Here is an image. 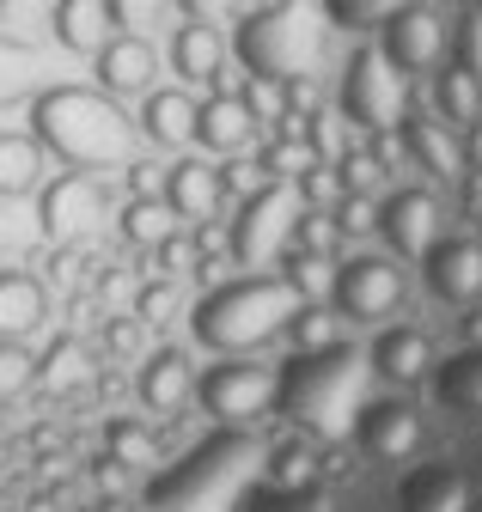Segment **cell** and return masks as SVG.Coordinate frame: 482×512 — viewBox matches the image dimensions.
<instances>
[{"label":"cell","instance_id":"6da1fadb","mask_svg":"<svg viewBox=\"0 0 482 512\" xmlns=\"http://www.w3.org/2000/svg\"><path fill=\"white\" fill-rule=\"evenodd\" d=\"M25 116H31V141L62 171H92V177L123 171L141 141L135 116L98 86H37Z\"/></svg>","mask_w":482,"mask_h":512},{"label":"cell","instance_id":"7a4b0ae2","mask_svg":"<svg viewBox=\"0 0 482 512\" xmlns=\"http://www.w3.org/2000/svg\"><path fill=\"white\" fill-rule=\"evenodd\" d=\"M293 305H299V293L281 281V269L214 281L190 305V342L208 348V354H257L263 342L281 336V324L293 317Z\"/></svg>","mask_w":482,"mask_h":512},{"label":"cell","instance_id":"3957f363","mask_svg":"<svg viewBox=\"0 0 482 512\" xmlns=\"http://www.w3.org/2000/svg\"><path fill=\"white\" fill-rule=\"evenodd\" d=\"M324 31H330V13L318 0H263V7H245L226 37V49L238 55L245 74H263V80H306L318 74L324 61Z\"/></svg>","mask_w":482,"mask_h":512},{"label":"cell","instance_id":"277c9868","mask_svg":"<svg viewBox=\"0 0 482 512\" xmlns=\"http://www.w3.org/2000/svg\"><path fill=\"white\" fill-rule=\"evenodd\" d=\"M275 397H281V366H269L257 354H220L208 372H196V403L220 427H257V421H269Z\"/></svg>","mask_w":482,"mask_h":512},{"label":"cell","instance_id":"5b68a950","mask_svg":"<svg viewBox=\"0 0 482 512\" xmlns=\"http://www.w3.org/2000/svg\"><path fill=\"white\" fill-rule=\"evenodd\" d=\"M403 299H409V275H403V263L391 250H354V256H342L336 275H330L336 317H342V324H360V330L391 324V317L403 311Z\"/></svg>","mask_w":482,"mask_h":512},{"label":"cell","instance_id":"8992f818","mask_svg":"<svg viewBox=\"0 0 482 512\" xmlns=\"http://www.w3.org/2000/svg\"><path fill=\"white\" fill-rule=\"evenodd\" d=\"M336 110H342L348 128H360V135H385V128L403 122V110H409V80L379 55V43H360V49L342 61V74H336Z\"/></svg>","mask_w":482,"mask_h":512},{"label":"cell","instance_id":"52a82bcc","mask_svg":"<svg viewBox=\"0 0 482 512\" xmlns=\"http://www.w3.org/2000/svg\"><path fill=\"white\" fill-rule=\"evenodd\" d=\"M293 214H299L293 183H263L257 196L238 202V220L226 226V256H232L238 269H263V263H275V256L287 250Z\"/></svg>","mask_w":482,"mask_h":512},{"label":"cell","instance_id":"ba28073f","mask_svg":"<svg viewBox=\"0 0 482 512\" xmlns=\"http://www.w3.org/2000/svg\"><path fill=\"white\" fill-rule=\"evenodd\" d=\"M373 31H379V55L403 80L434 74L446 61V37H452V25L440 19V7H428V0H403V7H391Z\"/></svg>","mask_w":482,"mask_h":512},{"label":"cell","instance_id":"9c48e42d","mask_svg":"<svg viewBox=\"0 0 482 512\" xmlns=\"http://www.w3.org/2000/svg\"><path fill=\"white\" fill-rule=\"evenodd\" d=\"M104 214H110V189H104V177H92V171H55V177H43V189H37V226H43L49 244L86 238Z\"/></svg>","mask_w":482,"mask_h":512},{"label":"cell","instance_id":"30bf717a","mask_svg":"<svg viewBox=\"0 0 482 512\" xmlns=\"http://www.w3.org/2000/svg\"><path fill=\"white\" fill-rule=\"evenodd\" d=\"M446 232V214H440V196L428 183H391L379 196V220H373V238H385V250L397 263H421V250Z\"/></svg>","mask_w":482,"mask_h":512},{"label":"cell","instance_id":"8fae6325","mask_svg":"<svg viewBox=\"0 0 482 512\" xmlns=\"http://www.w3.org/2000/svg\"><path fill=\"white\" fill-rule=\"evenodd\" d=\"M421 439H428V421H421V409L403 391L354 409V452L373 464H409L421 452Z\"/></svg>","mask_w":482,"mask_h":512},{"label":"cell","instance_id":"7c38bea8","mask_svg":"<svg viewBox=\"0 0 482 512\" xmlns=\"http://www.w3.org/2000/svg\"><path fill=\"white\" fill-rule=\"evenodd\" d=\"M135 403L153 415V421H177L190 403H196V366H190V348H177V342H159L141 354L135 366Z\"/></svg>","mask_w":482,"mask_h":512},{"label":"cell","instance_id":"4fadbf2b","mask_svg":"<svg viewBox=\"0 0 482 512\" xmlns=\"http://www.w3.org/2000/svg\"><path fill=\"white\" fill-rule=\"evenodd\" d=\"M421 287L440 305H476L482 299V238L470 232H440L421 250Z\"/></svg>","mask_w":482,"mask_h":512},{"label":"cell","instance_id":"5bb4252c","mask_svg":"<svg viewBox=\"0 0 482 512\" xmlns=\"http://www.w3.org/2000/svg\"><path fill=\"white\" fill-rule=\"evenodd\" d=\"M92 86L110 92L116 104L123 98H147L159 86V49L141 31H110L92 55Z\"/></svg>","mask_w":482,"mask_h":512},{"label":"cell","instance_id":"9a60e30c","mask_svg":"<svg viewBox=\"0 0 482 512\" xmlns=\"http://www.w3.org/2000/svg\"><path fill=\"white\" fill-rule=\"evenodd\" d=\"M397 141H403V159L428 177V183H458L470 165H464V147H458V128L452 122H440L434 110H403V122H397Z\"/></svg>","mask_w":482,"mask_h":512},{"label":"cell","instance_id":"2e32d148","mask_svg":"<svg viewBox=\"0 0 482 512\" xmlns=\"http://www.w3.org/2000/svg\"><path fill=\"white\" fill-rule=\"evenodd\" d=\"M367 372L385 391H415L434 372V336L421 324H379V336L367 348Z\"/></svg>","mask_w":482,"mask_h":512},{"label":"cell","instance_id":"e0dca14e","mask_svg":"<svg viewBox=\"0 0 482 512\" xmlns=\"http://www.w3.org/2000/svg\"><path fill=\"white\" fill-rule=\"evenodd\" d=\"M165 208L177 214V226H202V220H214L220 214V202H226V189H220V165L208 159V153H177L171 165H165Z\"/></svg>","mask_w":482,"mask_h":512},{"label":"cell","instance_id":"ac0fdd59","mask_svg":"<svg viewBox=\"0 0 482 512\" xmlns=\"http://www.w3.org/2000/svg\"><path fill=\"white\" fill-rule=\"evenodd\" d=\"M171 74L184 80L190 92H220L226 86V37H220V25L214 19H184L171 31Z\"/></svg>","mask_w":482,"mask_h":512},{"label":"cell","instance_id":"d6986e66","mask_svg":"<svg viewBox=\"0 0 482 512\" xmlns=\"http://www.w3.org/2000/svg\"><path fill=\"white\" fill-rule=\"evenodd\" d=\"M135 128L141 141L159 153H190L196 147V92L190 86H153L147 98H135Z\"/></svg>","mask_w":482,"mask_h":512},{"label":"cell","instance_id":"ffe728a7","mask_svg":"<svg viewBox=\"0 0 482 512\" xmlns=\"http://www.w3.org/2000/svg\"><path fill=\"white\" fill-rule=\"evenodd\" d=\"M257 116L238 104V92L232 86H220V92H202L196 98V147L208 153V159H226V153H251L257 147Z\"/></svg>","mask_w":482,"mask_h":512},{"label":"cell","instance_id":"44dd1931","mask_svg":"<svg viewBox=\"0 0 482 512\" xmlns=\"http://www.w3.org/2000/svg\"><path fill=\"white\" fill-rule=\"evenodd\" d=\"M92 378H98V354L80 336H55L37 354V384H31V391H43V397H80V391H92Z\"/></svg>","mask_w":482,"mask_h":512},{"label":"cell","instance_id":"7402d4cb","mask_svg":"<svg viewBox=\"0 0 482 512\" xmlns=\"http://www.w3.org/2000/svg\"><path fill=\"white\" fill-rule=\"evenodd\" d=\"M49 324V287L31 269H0V336L31 342Z\"/></svg>","mask_w":482,"mask_h":512},{"label":"cell","instance_id":"603a6c76","mask_svg":"<svg viewBox=\"0 0 482 512\" xmlns=\"http://www.w3.org/2000/svg\"><path fill=\"white\" fill-rule=\"evenodd\" d=\"M263 482H269L275 494H306V488H318V482H324V445H318V433L299 427V433L275 439V445H269Z\"/></svg>","mask_w":482,"mask_h":512},{"label":"cell","instance_id":"cb8c5ba5","mask_svg":"<svg viewBox=\"0 0 482 512\" xmlns=\"http://www.w3.org/2000/svg\"><path fill=\"white\" fill-rule=\"evenodd\" d=\"M397 512H470V482L452 464H415L397 482Z\"/></svg>","mask_w":482,"mask_h":512},{"label":"cell","instance_id":"d4e9b609","mask_svg":"<svg viewBox=\"0 0 482 512\" xmlns=\"http://www.w3.org/2000/svg\"><path fill=\"white\" fill-rule=\"evenodd\" d=\"M104 452L135 476H153L165 464V433L153 421H141V415H110L104 421Z\"/></svg>","mask_w":482,"mask_h":512},{"label":"cell","instance_id":"484cf974","mask_svg":"<svg viewBox=\"0 0 482 512\" xmlns=\"http://www.w3.org/2000/svg\"><path fill=\"white\" fill-rule=\"evenodd\" d=\"M49 37L62 43L68 55H98V43L110 37V19H104V0H55L49 7Z\"/></svg>","mask_w":482,"mask_h":512},{"label":"cell","instance_id":"4316f807","mask_svg":"<svg viewBox=\"0 0 482 512\" xmlns=\"http://www.w3.org/2000/svg\"><path fill=\"white\" fill-rule=\"evenodd\" d=\"M43 177H49V153H43L31 135H13V128H0V202L37 196Z\"/></svg>","mask_w":482,"mask_h":512},{"label":"cell","instance_id":"83f0119b","mask_svg":"<svg viewBox=\"0 0 482 512\" xmlns=\"http://www.w3.org/2000/svg\"><path fill=\"white\" fill-rule=\"evenodd\" d=\"M434 403L458 415H482V348H458L452 360H434Z\"/></svg>","mask_w":482,"mask_h":512},{"label":"cell","instance_id":"f1b7e54d","mask_svg":"<svg viewBox=\"0 0 482 512\" xmlns=\"http://www.w3.org/2000/svg\"><path fill=\"white\" fill-rule=\"evenodd\" d=\"M428 80H434L428 92H434V116H440V122H452V128H470V122H482V80H476L470 68H458V61L446 55L440 68L428 74Z\"/></svg>","mask_w":482,"mask_h":512},{"label":"cell","instance_id":"f546056e","mask_svg":"<svg viewBox=\"0 0 482 512\" xmlns=\"http://www.w3.org/2000/svg\"><path fill=\"white\" fill-rule=\"evenodd\" d=\"M281 336H287V348H293V354H318V348L348 342V324L336 317V305H330V299H299V305H293V317L281 324Z\"/></svg>","mask_w":482,"mask_h":512},{"label":"cell","instance_id":"4dcf8cb0","mask_svg":"<svg viewBox=\"0 0 482 512\" xmlns=\"http://www.w3.org/2000/svg\"><path fill=\"white\" fill-rule=\"evenodd\" d=\"M165 232H177V214L165 208V196H123V208H116V238L129 250L147 256Z\"/></svg>","mask_w":482,"mask_h":512},{"label":"cell","instance_id":"1f68e13d","mask_svg":"<svg viewBox=\"0 0 482 512\" xmlns=\"http://www.w3.org/2000/svg\"><path fill=\"white\" fill-rule=\"evenodd\" d=\"M336 177H342V196H385V189L397 183V171L385 165V153L367 141V147H348L342 159H336Z\"/></svg>","mask_w":482,"mask_h":512},{"label":"cell","instance_id":"d6a6232c","mask_svg":"<svg viewBox=\"0 0 482 512\" xmlns=\"http://www.w3.org/2000/svg\"><path fill=\"white\" fill-rule=\"evenodd\" d=\"M37 55L19 43V37H0V110H13V104H31L37 92Z\"/></svg>","mask_w":482,"mask_h":512},{"label":"cell","instance_id":"836d02e7","mask_svg":"<svg viewBox=\"0 0 482 512\" xmlns=\"http://www.w3.org/2000/svg\"><path fill=\"white\" fill-rule=\"evenodd\" d=\"M287 250H306V256H336V250H342L336 214H330V208H306V202H299V214H293V226H287Z\"/></svg>","mask_w":482,"mask_h":512},{"label":"cell","instance_id":"e575fe53","mask_svg":"<svg viewBox=\"0 0 482 512\" xmlns=\"http://www.w3.org/2000/svg\"><path fill=\"white\" fill-rule=\"evenodd\" d=\"M275 269H281V281H287L299 299H330V275H336V263H330V256L281 250V256H275Z\"/></svg>","mask_w":482,"mask_h":512},{"label":"cell","instance_id":"d590c367","mask_svg":"<svg viewBox=\"0 0 482 512\" xmlns=\"http://www.w3.org/2000/svg\"><path fill=\"white\" fill-rule=\"evenodd\" d=\"M251 153H257V165H263V171H269L275 183H293L299 171L312 165V147L299 141V135H269V141H257Z\"/></svg>","mask_w":482,"mask_h":512},{"label":"cell","instance_id":"8d00e7d4","mask_svg":"<svg viewBox=\"0 0 482 512\" xmlns=\"http://www.w3.org/2000/svg\"><path fill=\"white\" fill-rule=\"evenodd\" d=\"M37 384V354L25 342H7L0 336V403H19Z\"/></svg>","mask_w":482,"mask_h":512},{"label":"cell","instance_id":"74e56055","mask_svg":"<svg viewBox=\"0 0 482 512\" xmlns=\"http://www.w3.org/2000/svg\"><path fill=\"white\" fill-rule=\"evenodd\" d=\"M293 196L306 208H336L342 202V177H336V159H312L306 171L293 177Z\"/></svg>","mask_w":482,"mask_h":512},{"label":"cell","instance_id":"f35d334b","mask_svg":"<svg viewBox=\"0 0 482 512\" xmlns=\"http://www.w3.org/2000/svg\"><path fill=\"white\" fill-rule=\"evenodd\" d=\"M263 183H275V177L257 165V153H226V159H220V189H226V202H245V196H257Z\"/></svg>","mask_w":482,"mask_h":512},{"label":"cell","instance_id":"ab89813d","mask_svg":"<svg viewBox=\"0 0 482 512\" xmlns=\"http://www.w3.org/2000/svg\"><path fill=\"white\" fill-rule=\"evenodd\" d=\"M129 311L141 317V324H147V330H159V324H165V317L177 311V281H171V275H147V281L135 287V305H129Z\"/></svg>","mask_w":482,"mask_h":512},{"label":"cell","instance_id":"60d3db41","mask_svg":"<svg viewBox=\"0 0 482 512\" xmlns=\"http://www.w3.org/2000/svg\"><path fill=\"white\" fill-rule=\"evenodd\" d=\"M446 55L482 80V7H464V13H458V25H452V37H446Z\"/></svg>","mask_w":482,"mask_h":512},{"label":"cell","instance_id":"b9f144b4","mask_svg":"<svg viewBox=\"0 0 482 512\" xmlns=\"http://www.w3.org/2000/svg\"><path fill=\"white\" fill-rule=\"evenodd\" d=\"M104 354H110V360H141V354H147V324H141L135 311L104 317Z\"/></svg>","mask_w":482,"mask_h":512},{"label":"cell","instance_id":"7bdbcfd3","mask_svg":"<svg viewBox=\"0 0 482 512\" xmlns=\"http://www.w3.org/2000/svg\"><path fill=\"white\" fill-rule=\"evenodd\" d=\"M391 7H403V0H324L330 25H342V31H373Z\"/></svg>","mask_w":482,"mask_h":512},{"label":"cell","instance_id":"ee69618b","mask_svg":"<svg viewBox=\"0 0 482 512\" xmlns=\"http://www.w3.org/2000/svg\"><path fill=\"white\" fill-rule=\"evenodd\" d=\"M330 214H336V232H342V244H354V238H373L379 202H373V196H342Z\"/></svg>","mask_w":482,"mask_h":512},{"label":"cell","instance_id":"f6af8a7d","mask_svg":"<svg viewBox=\"0 0 482 512\" xmlns=\"http://www.w3.org/2000/svg\"><path fill=\"white\" fill-rule=\"evenodd\" d=\"M123 189H129V196H159V189H165V165L159 159H129L123 165Z\"/></svg>","mask_w":482,"mask_h":512},{"label":"cell","instance_id":"bcb514c9","mask_svg":"<svg viewBox=\"0 0 482 512\" xmlns=\"http://www.w3.org/2000/svg\"><path fill=\"white\" fill-rule=\"evenodd\" d=\"M129 476H135V470H123L110 452H104V458H92V488H98L104 500H123V494H129Z\"/></svg>","mask_w":482,"mask_h":512},{"label":"cell","instance_id":"7dc6e473","mask_svg":"<svg viewBox=\"0 0 482 512\" xmlns=\"http://www.w3.org/2000/svg\"><path fill=\"white\" fill-rule=\"evenodd\" d=\"M25 452L55 458V452H62V427H31V433H25Z\"/></svg>","mask_w":482,"mask_h":512},{"label":"cell","instance_id":"c3c4849f","mask_svg":"<svg viewBox=\"0 0 482 512\" xmlns=\"http://www.w3.org/2000/svg\"><path fill=\"white\" fill-rule=\"evenodd\" d=\"M464 348H482V305H464Z\"/></svg>","mask_w":482,"mask_h":512},{"label":"cell","instance_id":"681fc988","mask_svg":"<svg viewBox=\"0 0 482 512\" xmlns=\"http://www.w3.org/2000/svg\"><path fill=\"white\" fill-rule=\"evenodd\" d=\"M177 7H184V19H214L226 0H177Z\"/></svg>","mask_w":482,"mask_h":512},{"label":"cell","instance_id":"f907efd6","mask_svg":"<svg viewBox=\"0 0 482 512\" xmlns=\"http://www.w3.org/2000/svg\"><path fill=\"white\" fill-rule=\"evenodd\" d=\"M452 7H470V0H452Z\"/></svg>","mask_w":482,"mask_h":512},{"label":"cell","instance_id":"816d5d0a","mask_svg":"<svg viewBox=\"0 0 482 512\" xmlns=\"http://www.w3.org/2000/svg\"><path fill=\"white\" fill-rule=\"evenodd\" d=\"M470 7H482V0H470Z\"/></svg>","mask_w":482,"mask_h":512},{"label":"cell","instance_id":"f5cc1de1","mask_svg":"<svg viewBox=\"0 0 482 512\" xmlns=\"http://www.w3.org/2000/svg\"><path fill=\"white\" fill-rule=\"evenodd\" d=\"M0 7H7V0H0Z\"/></svg>","mask_w":482,"mask_h":512},{"label":"cell","instance_id":"db71d44e","mask_svg":"<svg viewBox=\"0 0 482 512\" xmlns=\"http://www.w3.org/2000/svg\"><path fill=\"white\" fill-rule=\"evenodd\" d=\"M98 512H104V506H98Z\"/></svg>","mask_w":482,"mask_h":512}]
</instances>
